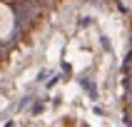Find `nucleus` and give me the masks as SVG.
Segmentation results:
<instances>
[{"label":"nucleus","instance_id":"nucleus-1","mask_svg":"<svg viewBox=\"0 0 132 127\" xmlns=\"http://www.w3.org/2000/svg\"><path fill=\"white\" fill-rule=\"evenodd\" d=\"M15 30V13L5 0H0V43H5Z\"/></svg>","mask_w":132,"mask_h":127},{"label":"nucleus","instance_id":"nucleus-2","mask_svg":"<svg viewBox=\"0 0 132 127\" xmlns=\"http://www.w3.org/2000/svg\"><path fill=\"white\" fill-rule=\"evenodd\" d=\"M120 3H122V7H125V10H132V0H120Z\"/></svg>","mask_w":132,"mask_h":127},{"label":"nucleus","instance_id":"nucleus-3","mask_svg":"<svg viewBox=\"0 0 132 127\" xmlns=\"http://www.w3.org/2000/svg\"><path fill=\"white\" fill-rule=\"evenodd\" d=\"M130 87H132V82H130Z\"/></svg>","mask_w":132,"mask_h":127}]
</instances>
